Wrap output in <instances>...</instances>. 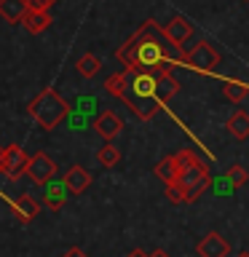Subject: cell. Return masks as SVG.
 <instances>
[{
    "mask_svg": "<svg viewBox=\"0 0 249 257\" xmlns=\"http://www.w3.org/2000/svg\"><path fill=\"white\" fill-rule=\"evenodd\" d=\"M118 59L126 64V72H148L150 78H158L161 72L174 67L177 56L169 54V43L161 27L148 19L118 48Z\"/></svg>",
    "mask_w": 249,
    "mask_h": 257,
    "instance_id": "cell-1",
    "label": "cell"
},
{
    "mask_svg": "<svg viewBox=\"0 0 249 257\" xmlns=\"http://www.w3.org/2000/svg\"><path fill=\"white\" fill-rule=\"evenodd\" d=\"M67 102L59 96V91H54V88H43L35 99L30 102V118L35 120V123L40 128H46V132H51V128H56L64 120V115H67Z\"/></svg>",
    "mask_w": 249,
    "mask_h": 257,
    "instance_id": "cell-2",
    "label": "cell"
},
{
    "mask_svg": "<svg viewBox=\"0 0 249 257\" xmlns=\"http://www.w3.org/2000/svg\"><path fill=\"white\" fill-rule=\"evenodd\" d=\"M209 182H212V177H209V166L201 164V161L196 158L190 166H185L180 177H177L174 185H169V188H177L182 193V204H193L201 193H204L209 188Z\"/></svg>",
    "mask_w": 249,
    "mask_h": 257,
    "instance_id": "cell-3",
    "label": "cell"
},
{
    "mask_svg": "<svg viewBox=\"0 0 249 257\" xmlns=\"http://www.w3.org/2000/svg\"><path fill=\"white\" fill-rule=\"evenodd\" d=\"M182 62L188 64V67L198 70V72H214L217 64H220V54H217V48L212 43L201 40V43H196L190 51L182 54Z\"/></svg>",
    "mask_w": 249,
    "mask_h": 257,
    "instance_id": "cell-4",
    "label": "cell"
},
{
    "mask_svg": "<svg viewBox=\"0 0 249 257\" xmlns=\"http://www.w3.org/2000/svg\"><path fill=\"white\" fill-rule=\"evenodd\" d=\"M27 161H30V156L19 148V145H8V148H3V153H0V174L8 177V180H19V177H24V172H27Z\"/></svg>",
    "mask_w": 249,
    "mask_h": 257,
    "instance_id": "cell-5",
    "label": "cell"
},
{
    "mask_svg": "<svg viewBox=\"0 0 249 257\" xmlns=\"http://www.w3.org/2000/svg\"><path fill=\"white\" fill-rule=\"evenodd\" d=\"M193 161H196V156H193L190 150H180L177 156H169V158H164V161H161V164L156 166V177L169 188V185L177 182V177H180L182 169L190 166Z\"/></svg>",
    "mask_w": 249,
    "mask_h": 257,
    "instance_id": "cell-6",
    "label": "cell"
},
{
    "mask_svg": "<svg viewBox=\"0 0 249 257\" xmlns=\"http://www.w3.org/2000/svg\"><path fill=\"white\" fill-rule=\"evenodd\" d=\"M161 32H164L166 43L182 56V46L188 43L190 35H193V24L185 19V16H174L172 22H166V27H161Z\"/></svg>",
    "mask_w": 249,
    "mask_h": 257,
    "instance_id": "cell-7",
    "label": "cell"
},
{
    "mask_svg": "<svg viewBox=\"0 0 249 257\" xmlns=\"http://www.w3.org/2000/svg\"><path fill=\"white\" fill-rule=\"evenodd\" d=\"M30 177L35 185H48L56 177V164L51 156H46V153H35L30 161H27V172H24Z\"/></svg>",
    "mask_w": 249,
    "mask_h": 257,
    "instance_id": "cell-8",
    "label": "cell"
},
{
    "mask_svg": "<svg viewBox=\"0 0 249 257\" xmlns=\"http://www.w3.org/2000/svg\"><path fill=\"white\" fill-rule=\"evenodd\" d=\"M180 91V83L172 72H161L158 78H153V99L158 104H169Z\"/></svg>",
    "mask_w": 249,
    "mask_h": 257,
    "instance_id": "cell-9",
    "label": "cell"
},
{
    "mask_svg": "<svg viewBox=\"0 0 249 257\" xmlns=\"http://www.w3.org/2000/svg\"><path fill=\"white\" fill-rule=\"evenodd\" d=\"M198 257H228L230 254V244L225 241L220 233H206L196 246Z\"/></svg>",
    "mask_w": 249,
    "mask_h": 257,
    "instance_id": "cell-10",
    "label": "cell"
},
{
    "mask_svg": "<svg viewBox=\"0 0 249 257\" xmlns=\"http://www.w3.org/2000/svg\"><path fill=\"white\" fill-rule=\"evenodd\" d=\"M120 99H123V104H126V107L132 110L140 120H150V118L158 112V102L153 99V96H132V94H123Z\"/></svg>",
    "mask_w": 249,
    "mask_h": 257,
    "instance_id": "cell-11",
    "label": "cell"
},
{
    "mask_svg": "<svg viewBox=\"0 0 249 257\" xmlns=\"http://www.w3.org/2000/svg\"><path fill=\"white\" fill-rule=\"evenodd\" d=\"M62 185L67 193H72V196H80V193H86L88 185H91V174H88L83 166H70L67 172H64Z\"/></svg>",
    "mask_w": 249,
    "mask_h": 257,
    "instance_id": "cell-12",
    "label": "cell"
},
{
    "mask_svg": "<svg viewBox=\"0 0 249 257\" xmlns=\"http://www.w3.org/2000/svg\"><path fill=\"white\" fill-rule=\"evenodd\" d=\"M94 128H96L99 137H104L107 142H112L120 134V128H123V120H120V115H115L112 110H104V112H99V118L94 120Z\"/></svg>",
    "mask_w": 249,
    "mask_h": 257,
    "instance_id": "cell-13",
    "label": "cell"
},
{
    "mask_svg": "<svg viewBox=\"0 0 249 257\" xmlns=\"http://www.w3.org/2000/svg\"><path fill=\"white\" fill-rule=\"evenodd\" d=\"M46 188V193H43V204H46V209H51V212H59V209L64 206V201H67V190H64V185L56 180L48 182V185H43Z\"/></svg>",
    "mask_w": 249,
    "mask_h": 257,
    "instance_id": "cell-14",
    "label": "cell"
},
{
    "mask_svg": "<svg viewBox=\"0 0 249 257\" xmlns=\"http://www.w3.org/2000/svg\"><path fill=\"white\" fill-rule=\"evenodd\" d=\"M11 209H14V214L19 222H32L40 212V204L32 196H19L16 201H11Z\"/></svg>",
    "mask_w": 249,
    "mask_h": 257,
    "instance_id": "cell-15",
    "label": "cell"
},
{
    "mask_svg": "<svg viewBox=\"0 0 249 257\" xmlns=\"http://www.w3.org/2000/svg\"><path fill=\"white\" fill-rule=\"evenodd\" d=\"M27 14V0H0V16L8 24H19Z\"/></svg>",
    "mask_w": 249,
    "mask_h": 257,
    "instance_id": "cell-16",
    "label": "cell"
},
{
    "mask_svg": "<svg viewBox=\"0 0 249 257\" xmlns=\"http://www.w3.org/2000/svg\"><path fill=\"white\" fill-rule=\"evenodd\" d=\"M22 24L27 27L30 35H40V32L51 24V16H48V11H27L24 19H22Z\"/></svg>",
    "mask_w": 249,
    "mask_h": 257,
    "instance_id": "cell-17",
    "label": "cell"
},
{
    "mask_svg": "<svg viewBox=\"0 0 249 257\" xmlns=\"http://www.w3.org/2000/svg\"><path fill=\"white\" fill-rule=\"evenodd\" d=\"M228 132L236 137V140H246L249 137V112H244V110L233 112L228 118Z\"/></svg>",
    "mask_w": 249,
    "mask_h": 257,
    "instance_id": "cell-18",
    "label": "cell"
},
{
    "mask_svg": "<svg viewBox=\"0 0 249 257\" xmlns=\"http://www.w3.org/2000/svg\"><path fill=\"white\" fill-rule=\"evenodd\" d=\"M75 70H78L83 78H94L96 72L102 70V59H99L96 54H83V56L75 62Z\"/></svg>",
    "mask_w": 249,
    "mask_h": 257,
    "instance_id": "cell-19",
    "label": "cell"
},
{
    "mask_svg": "<svg viewBox=\"0 0 249 257\" xmlns=\"http://www.w3.org/2000/svg\"><path fill=\"white\" fill-rule=\"evenodd\" d=\"M126 86H129L126 72H115V75H110L107 80H104V91H107L110 96H115V99H120V96L126 94Z\"/></svg>",
    "mask_w": 249,
    "mask_h": 257,
    "instance_id": "cell-20",
    "label": "cell"
},
{
    "mask_svg": "<svg viewBox=\"0 0 249 257\" xmlns=\"http://www.w3.org/2000/svg\"><path fill=\"white\" fill-rule=\"evenodd\" d=\"M96 158H99V164L102 166H107V169H112L120 161V150L115 148L112 142H104L99 150H96Z\"/></svg>",
    "mask_w": 249,
    "mask_h": 257,
    "instance_id": "cell-21",
    "label": "cell"
},
{
    "mask_svg": "<svg viewBox=\"0 0 249 257\" xmlns=\"http://www.w3.org/2000/svg\"><path fill=\"white\" fill-rule=\"evenodd\" d=\"M222 94L228 96L230 102H244L246 96H249V86L238 83V80H225V86H222Z\"/></svg>",
    "mask_w": 249,
    "mask_h": 257,
    "instance_id": "cell-22",
    "label": "cell"
},
{
    "mask_svg": "<svg viewBox=\"0 0 249 257\" xmlns=\"http://www.w3.org/2000/svg\"><path fill=\"white\" fill-rule=\"evenodd\" d=\"M246 169L244 166H241V164H233L230 169H228V180H230V185H233V188H241V185H244L246 182Z\"/></svg>",
    "mask_w": 249,
    "mask_h": 257,
    "instance_id": "cell-23",
    "label": "cell"
},
{
    "mask_svg": "<svg viewBox=\"0 0 249 257\" xmlns=\"http://www.w3.org/2000/svg\"><path fill=\"white\" fill-rule=\"evenodd\" d=\"M56 0H27V11H48Z\"/></svg>",
    "mask_w": 249,
    "mask_h": 257,
    "instance_id": "cell-24",
    "label": "cell"
},
{
    "mask_svg": "<svg viewBox=\"0 0 249 257\" xmlns=\"http://www.w3.org/2000/svg\"><path fill=\"white\" fill-rule=\"evenodd\" d=\"M166 196H169V201H174V204H182V193L177 188H166Z\"/></svg>",
    "mask_w": 249,
    "mask_h": 257,
    "instance_id": "cell-25",
    "label": "cell"
},
{
    "mask_svg": "<svg viewBox=\"0 0 249 257\" xmlns=\"http://www.w3.org/2000/svg\"><path fill=\"white\" fill-rule=\"evenodd\" d=\"M62 257H86V252H83V249H78V246H72V249H67Z\"/></svg>",
    "mask_w": 249,
    "mask_h": 257,
    "instance_id": "cell-26",
    "label": "cell"
},
{
    "mask_svg": "<svg viewBox=\"0 0 249 257\" xmlns=\"http://www.w3.org/2000/svg\"><path fill=\"white\" fill-rule=\"evenodd\" d=\"M148 257H169V254L164 252V249H153V252H150Z\"/></svg>",
    "mask_w": 249,
    "mask_h": 257,
    "instance_id": "cell-27",
    "label": "cell"
},
{
    "mask_svg": "<svg viewBox=\"0 0 249 257\" xmlns=\"http://www.w3.org/2000/svg\"><path fill=\"white\" fill-rule=\"evenodd\" d=\"M126 257H148V254H145V252H142V249H132V252H129Z\"/></svg>",
    "mask_w": 249,
    "mask_h": 257,
    "instance_id": "cell-28",
    "label": "cell"
},
{
    "mask_svg": "<svg viewBox=\"0 0 249 257\" xmlns=\"http://www.w3.org/2000/svg\"><path fill=\"white\" fill-rule=\"evenodd\" d=\"M238 257H249V252H241V254H238Z\"/></svg>",
    "mask_w": 249,
    "mask_h": 257,
    "instance_id": "cell-29",
    "label": "cell"
},
{
    "mask_svg": "<svg viewBox=\"0 0 249 257\" xmlns=\"http://www.w3.org/2000/svg\"><path fill=\"white\" fill-rule=\"evenodd\" d=\"M0 153H3V148H0Z\"/></svg>",
    "mask_w": 249,
    "mask_h": 257,
    "instance_id": "cell-30",
    "label": "cell"
}]
</instances>
